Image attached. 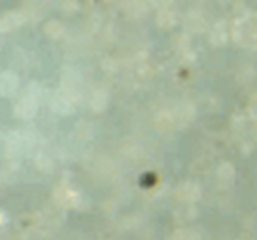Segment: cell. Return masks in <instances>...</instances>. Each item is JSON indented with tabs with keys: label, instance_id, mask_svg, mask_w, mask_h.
<instances>
[{
	"label": "cell",
	"instance_id": "cell-1",
	"mask_svg": "<svg viewBox=\"0 0 257 240\" xmlns=\"http://www.w3.org/2000/svg\"><path fill=\"white\" fill-rule=\"evenodd\" d=\"M17 88V77L14 74H0V94H11Z\"/></svg>",
	"mask_w": 257,
	"mask_h": 240
},
{
	"label": "cell",
	"instance_id": "cell-2",
	"mask_svg": "<svg viewBox=\"0 0 257 240\" xmlns=\"http://www.w3.org/2000/svg\"><path fill=\"white\" fill-rule=\"evenodd\" d=\"M35 109H37V103H35V100H34L32 97L25 98V100L19 104V113H20L22 116H31V115H34Z\"/></svg>",
	"mask_w": 257,
	"mask_h": 240
}]
</instances>
